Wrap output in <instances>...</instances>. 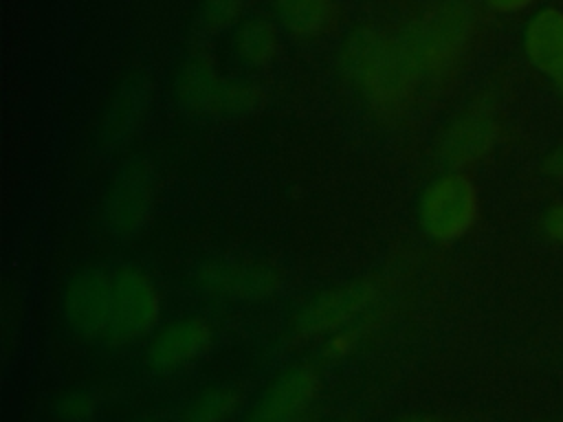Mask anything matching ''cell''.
<instances>
[{
	"label": "cell",
	"instance_id": "6da1fadb",
	"mask_svg": "<svg viewBox=\"0 0 563 422\" xmlns=\"http://www.w3.org/2000/svg\"><path fill=\"white\" fill-rule=\"evenodd\" d=\"M339 68L354 92L380 116L398 114L420 81L398 37L361 24L341 42Z\"/></svg>",
	"mask_w": 563,
	"mask_h": 422
},
{
	"label": "cell",
	"instance_id": "7a4b0ae2",
	"mask_svg": "<svg viewBox=\"0 0 563 422\" xmlns=\"http://www.w3.org/2000/svg\"><path fill=\"white\" fill-rule=\"evenodd\" d=\"M475 15L466 0H438L396 35L420 79L444 77L466 51Z\"/></svg>",
	"mask_w": 563,
	"mask_h": 422
},
{
	"label": "cell",
	"instance_id": "3957f363",
	"mask_svg": "<svg viewBox=\"0 0 563 422\" xmlns=\"http://www.w3.org/2000/svg\"><path fill=\"white\" fill-rule=\"evenodd\" d=\"M172 92L178 110L200 121L244 119L266 106L262 84L224 77L205 55H191L178 66Z\"/></svg>",
	"mask_w": 563,
	"mask_h": 422
},
{
	"label": "cell",
	"instance_id": "277c9868",
	"mask_svg": "<svg viewBox=\"0 0 563 422\" xmlns=\"http://www.w3.org/2000/svg\"><path fill=\"white\" fill-rule=\"evenodd\" d=\"M158 176L152 160L134 156L110 178L101 200V226L119 242L139 237L156 209Z\"/></svg>",
	"mask_w": 563,
	"mask_h": 422
},
{
	"label": "cell",
	"instance_id": "5b68a950",
	"mask_svg": "<svg viewBox=\"0 0 563 422\" xmlns=\"http://www.w3.org/2000/svg\"><path fill=\"white\" fill-rule=\"evenodd\" d=\"M479 218V193L475 182L449 169L431 178L416 202V220L422 235L435 244L462 240Z\"/></svg>",
	"mask_w": 563,
	"mask_h": 422
},
{
	"label": "cell",
	"instance_id": "8992f818",
	"mask_svg": "<svg viewBox=\"0 0 563 422\" xmlns=\"http://www.w3.org/2000/svg\"><path fill=\"white\" fill-rule=\"evenodd\" d=\"M191 279L202 295L222 301H268L284 288V273L253 257H209L196 266Z\"/></svg>",
	"mask_w": 563,
	"mask_h": 422
},
{
	"label": "cell",
	"instance_id": "52a82bcc",
	"mask_svg": "<svg viewBox=\"0 0 563 422\" xmlns=\"http://www.w3.org/2000/svg\"><path fill=\"white\" fill-rule=\"evenodd\" d=\"M378 299L380 284L369 277L330 286L306 299L292 312L290 330L301 338L330 336L358 321Z\"/></svg>",
	"mask_w": 563,
	"mask_h": 422
},
{
	"label": "cell",
	"instance_id": "ba28073f",
	"mask_svg": "<svg viewBox=\"0 0 563 422\" xmlns=\"http://www.w3.org/2000/svg\"><path fill=\"white\" fill-rule=\"evenodd\" d=\"M161 314V290L145 270L123 266L112 275V321L106 336L108 343L125 345L152 334Z\"/></svg>",
	"mask_w": 563,
	"mask_h": 422
},
{
	"label": "cell",
	"instance_id": "9c48e42d",
	"mask_svg": "<svg viewBox=\"0 0 563 422\" xmlns=\"http://www.w3.org/2000/svg\"><path fill=\"white\" fill-rule=\"evenodd\" d=\"M62 316L75 336L106 341L112 321V275L101 268L73 273L62 290Z\"/></svg>",
	"mask_w": 563,
	"mask_h": 422
},
{
	"label": "cell",
	"instance_id": "30bf717a",
	"mask_svg": "<svg viewBox=\"0 0 563 422\" xmlns=\"http://www.w3.org/2000/svg\"><path fill=\"white\" fill-rule=\"evenodd\" d=\"M152 103V84L143 73L125 75L110 92L99 123L97 145L106 152H114L130 143L141 130Z\"/></svg>",
	"mask_w": 563,
	"mask_h": 422
},
{
	"label": "cell",
	"instance_id": "8fae6325",
	"mask_svg": "<svg viewBox=\"0 0 563 422\" xmlns=\"http://www.w3.org/2000/svg\"><path fill=\"white\" fill-rule=\"evenodd\" d=\"M499 138V123L488 103H475L462 110L444 127L438 152L449 169H464L490 154Z\"/></svg>",
	"mask_w": 563,
	"mask_h": 422
},
{
	"label": "cell",
	"instance_id": "7c38bea8",
	"mask_svg": "<svg viewBox=\"0 0 563 422\" xmlns=\"http://www.w3.org/2000/svg\"><path fill=\"white\" fill-rule=\"evenodd\" d=\"M213 330L202 316H183L161 327L147 343L145 363L154 374L167 376L198 360L211 345Z\"/></svg>",
	"mask_w": 563,
	"mask_h": 422
},
{
	"label": "cell",
	"instance_id": "4fadbf2b",
	"mask_svg": "<svg viewBox=\"0 0 563 422\" xmlns=\"http://www.w3.org/2000/svg\"><path fill=\"white\" fill-rule=\"evenodd\" d=\"M319 385V374L310 365L282 371L253 404L249 422H292L314 400Z\"/></svg>",
	"mask_w": 563,
	"mask_h": 422
},
{
	"label": "cell",
	"instance_id": "5bb4252c",
	"mask_svg": "<svg viewBox=\"0 0 563 422\" xmlns=\"http://www.w3.org/2000/svg\"><path fill=\"white\" fill-rule=\"evenodd\" d=\"M523 53L548 77L563 70V11L548 7L528 20L523 29Z\"/></svg>",
	"mask_w": 563,
	"mask_h": 422
},
{
	"label": "cell",
	"instance_id": "9a60e30c",
	"mask_svg": "<svg viewBox=\"0 0 563 422\" xmlns=\"http://www.w3.org/2000/svg\"><path fill=\"white\" fill-rule=\"evenodd\" d=\"M279 26L297 40H317L332 31L339 18L334 0H271Z\"/></svg>",
	"mask_w": 563,
	"mask_h": 422
},
{
	"label": "cell",
	"instance_id": "2e32d148",
	"mask_svg": "<svg viewBox=\"0 0 563 422\" xmlns=\"http://www.w3.org/2000/svg\"><path fill=\"white\" fill-rule=\"evenodd\" d=\"M233 53L249 68L268 66L279 53L277 26L260 15L244 18L233 31Z\"/></svg>",
	"mask_w": 563,
	"mask_h": 422
},
{
	"label": "cell",
	"instance_id": "e0dca14e",
	"mask_svg": "<svg viewBox=\"0 0 563 422\" xmlns=\"http://www.w3.org/2000/svg\"><path fill=\"white\" fill-rule=\"evenodd\" d=\"M240 391L229 385H213L196 393L183 409L180 422H229L240 409Z\"/></svg>",
	"mask_w": 563,
	"mask_h": 422
},
{
	"label": "cell",
	"instance_id": "ac0fdd59",
	"mask_svg": "<svg viewBox=\"0 0 563 422\" xmlns=\"http://www.w3.org/2000/svg\"><path fill=\"white\" fill-rule=\"evenodd\" d=\"M244 9L246 0H200L196 18L202 31L222 33L244 20Z\"/></svg>",
	"mask_w": 563,
	"mask_h": 422
},
{
	"label": "cell",
	"instance_id": "d6986e66",
	"mask_svg": "<svg viewBox=\"0 0 563 422\" xmlns=\"http://www.w3.org/2000/svg\"><path fill=\"white\" fill-rule=\"evenodd\" d=\"M99 400L88 389H68L55 400V415L59 422H92Z\"/></svg>",
	"mask_w": 563,
	"mask_h": 422
},
{
	"label": "cell",
	"instance_id": "ffe728a7",
	"mask_svg": "<svg viewBox=\"0 0 563 422\" xmlns=\"http://www.w3.org/2000/svg\"><path fill=\"white\" fill-rule=\"evenodd\" d=\"M354 341H356V334L350 332L347 327L345 330H339L334 334L328 336L325 345H323V354L328 358H339V356H345L347 352H352L354 347Z\"/></svg>",
	"mask_w": 563,
	"mask_h": 422
},
{
	"label": "cell",
	"instance_id": "44dd1931",
	"mask_svg": "<svg viewBox=\"0 0 563 422\" xmlns=\"http://www.w3.org/2000/svg\"><path fill=\"white\" fill-rule=\"evenodd\" d=\"M543 231L550 240L563 244V202L552 204L543 215Z\"/></svg>",
	"mask_w": 563,
	"mask_h": 422
},
{
	"label": "cell",
	"instance_id": "7402d4cb",
	"mask_svg": "<svg viewBox=\"0 0 563 422\" xmlns=\"http://www.w3.org/2000/svg\"><path fill=\"white\" fill-rule=\"evenodd\" d=\"M543 169L548 176L552 178H563V143L559 147H554L545 160H543Z\"/></svg>",
	"mask_w": 563,
	"mask_h": 422
},
{
	"label": "cell",
	"instance_id": "603a6c76",
	"mask_svg": "<svg viewBox=\"0 0 563 422\" xmlns=\"http://www.w3.org/2000/svg\"><path fill=\"white\" fill-rule=\"evenodd\" d=\"M484 2L488 9H493L497 13H515V11L530 7L534 0H484Z\"/></svg>",
	"mask_w": 563,
	"mask_h": 422
},
{
	"label": "cell",
	"instance_id": "cb8c5ba5",
	"mask_svg": "<svg viewBox=\"0 0 563 422\" xmlns=\"http://www.w3.org/2000/svg\"><path fill=\"white\" fill-rule=\"evenodd\" d=\"M391 422H442V420L438 415H431V413H409V415L396 418Z\"/></svg>",
	"mask_w": 563,
	"mask_h": 422
},
{
	"label": "cell",
	"instance_id": "d4e9b609",
	"mask_svg": "<svg viewBox=\"0 0 563 422\" xmlns=\"http://www.w3.org/2000/svg\"><path fill=\"white\" fill-rule=\"evenodd\" d=\"M552 81H554V88H556V92L563 97V70H561V73H556V75L552 77Z\"/></svg>",
	"mask_w": 563,
	"mask_h": 422
},
{
	"label": "cell",
	"instance_id": "484cf974",
	"mask_svg": "<svg viewBox=\"0 0 563 422\" xmlns=\"http://www.w3.org/2000/svg\"><path fill=\"white\" fill-rule=\"evenodd\" d=\"M132 422H165V420L161 415H141V418H136Z\"/></svg>",
	"mask_w": 563,
	"mask_h": 422
}]
</instances>
